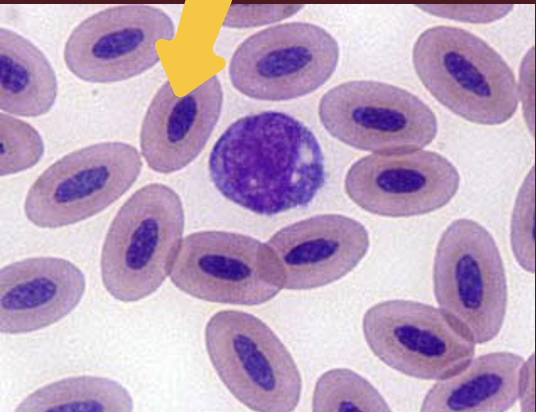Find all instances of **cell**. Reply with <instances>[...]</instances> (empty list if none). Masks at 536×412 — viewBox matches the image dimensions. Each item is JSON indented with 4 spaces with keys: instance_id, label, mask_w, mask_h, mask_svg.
Masks as SVG:
<instances>
[{
    "instance_id": "obj_1",
    "label": "cell",
    "mask_w": 536,
    "mask_h": 412,
    "mask_svg": "<svg viewBox=\"0 0 536 412\" xmlns=\"http://www.w3.org/2000/svg\"><path fill=\"white\" fill-rule=\"evenodd\" d=\"M208 170L227 200L265 216L307 206L326 181L313 132L277 111L246 115L228 126L210 152Z\"/></svg>"
},
{
    "instance_id": "obj_3",
    "label": "cell",
    "mask_w": 536,
    "mask_h": 412,
    "mask_svg": "<svg viewBox=\"0 0 536 412\" xmlns=\"http://www.w3.org/2000/svg\"><path fill=\"white\" fill-rule=\"evenodd\" d=\"M179 195L151 183L134 192L114 216L101 250L107 292L130 303L153 294L170 274L184 232Z\"/></svg>"
},
{
    "instance_id": "obj_8",
    "label": "cell",
    "mask_w": 536,
    "mask_h": 412,
    "mask_svg": "<svg viewBox=\"0 0 536 412\" xmlns=\"http://www.w3.org/2000/svg\"><path fill=\"white\" fill-rule=\"evenodd\" d=\"M323 127L340 142L362 151L399 153L429 145L437 118L419 97L379 81L355 80L320 99Z\"/></svg>"
},
{
    "instance_id": "obj_19",
    "label": "cell",
    "mask_w": 536,
    "mask_h": 412,
    "mask_svg": "<svg viewBox=\"0 0 536 412\" xmlns=\"http://www.w3.org/2000/svg\"><path fill=\"white\" fill-rule=\"evenodd\" d=\"M313 411H390L379 391L358 373L336 368L322 374L314 388Z\"/></svg>"
},
{
    "instance_id": "obj_15",
    "label": "cell",
    "mask_w": 536,
    "mask_h": 412,
    "mask_svg": "<svg viewBox=\"0 0 536 412\" xmlns=\"http://www.w3.org/2000/svg\"><path fill=\"white\" fill-rule=\"evenodd\" d=\"M85 288L83 272L64 258L31 257L2 267L1 333H30L60 321L76 308Z\"/></svg>"
},
{
    "instance_id": "obj_18",
    "label": "cell",
    "mask_w": 536,
    "mask_h": 412,
    "mask_svg": "<svg viewBox=\"0 0 536 412\" xmlns=\"http://www.w3.org/2000/svg\"><path fill=\"white\" fill-rule=\"evenodd\" d=\"M16 411L100 412L131 411L133 399L117 381L81 375L44 385L24 398Z\"/></svg>"
},
{
    "instance_id": "obj_14",
    "label": "cell",
    "mask_w": 536,
    "mask_h": 412,
    "mask_svg": "<svg viewBox=\"0 0 536 412\" xmlns=\"http://www.w3.org/2000/svg\"><path fill=\"white\" fill-rule=\"evenodd\" d=\"M223 91L216 75L183 96L170 81L156 92L140 131L141 153L148 167L170 174L190 164L203 150L220 117Z\"/></svg>"
},
{
    "instance_id": "obj_10",
    "label": "cell",
    "mask_w": 536,
    "mask_h": 412,
    "mask_svg": "<svg viewBox=\"0 0 536 412\" xmlns=\"http://www.w3.org/2000/svg\"><path fill=\"white\" fill-rule=\"evenodd\" d=\"M365 340L390 368L423 380L449 378L472 360L475 343L440 309L393 299L370 307L363 317Z\"/></svg>"
},
{
    "instance_id": "obj_2",
    "label": "cell",
    "mask_w": 536,
    "mask_h": 412,
    "mask_svg": "<svg viewBox=\"0 0 536 412\" xmlns=\"http://www.w3.org/2000/svg\"><path fill=\"white\" fill-rule=\"evenodd\" d=\"M414 69L443 106L473 123L499 125L515 114L519 91L513 70L487 42L454 26H434L417 38Z\"/></svg>"
},
{
    "instance_id": "obj_22",
    "label": "cell",
    "mask_w": 536,
    "mask_h": 412,
    "mask_svg": "<svg viewBox=\"0 0 536 412\" xmlns=\"http://www.w3.org/2000/svg\"><path fill=\"white\" fill-rule=\"evenodd\" d=\"M302 5H234L224 18L223 26L247 28L281 21L291 17Z\"/></svg>"
},
{
    "instance_id": "obj_13",
    "label": "cell",
    "mask_w": 536,
    "mask_h": 412,
    "mask_svg": "<svg viewBox=\"0 0 536 412\" xmlns=\"http://www.w3.org/2000/svg\"><path fill=\"white\" fill-rule=\"evenodd\" d=\"M266 244L278 263L282 287L309 290L351 272L366 255L370 241L359 221L319 214L281 228Z\"/></svg>"
},
{
    "instance_id": "obj_6",
    "label": "cell",
    "mask_w": 536,
    "mask_h": 412,
    "mask_svg": "<svg viewBox=\"0 0 536 412\" xmlns=\"http://www.w3.org/2000/svg\"><path fill=\"white\" fill-rule=\"evenodd\" d=\"M141 170L140 153L125 142H99L72 151L31 185L25 216L35 226L50 229L86 220L124 195Z\"/></svg>"
},
{
    "instance_id": "obj_11",
    "label": "cell",
    "mask_w": 536,
    "mask_h": 412,
    "mask_svg": "<svg viewBox=\"0 0 536 412\" xmlns=\"http://www.w3.org/2000/svg\"><path fill=\"white\" fill-rule=\"evenodd\" d=\"M172 19L149 5H119L83 20L64 47L66 67L91 83H111L135 77L160 60L159 40L174 38Z\"/></svg>"
},
{
    "instance_id": "obj_7",
    "label": "cell",
    "mask_w": 536,
    "mask_h": 412,
    "mask_svg": "<svg viewBox=\"0 0 536 412\" xmlns=\"http://www.w3.org/2000/svg\"><path fill=\"white\" fill-rule=\"evenodd\" d=\"M339 46L324 28L306 22L275 25L249 36L229 63L232 85L263 101L306 96L334 73Z\"/></svg>"
},
{
    "instance_id": "obj_16",
    "label": "cell",
    "mask_w": 536,
    "mask_h": 412,
    "mask_svg": "<svg viewBox=\"0 0 536 412\" xmlns=\"http://www.w3.org/2000/svg\"><path fill=\"white\" fill-rule=\"evenodd\" d=\"M523 358L511 352L480 355L457 374L435 383L422 411L503 412L519 399Z\"/></svg>"
},
{
    "instance_id": "obj_9",
    "label": "cell",
    "mask_w": 536,
    "mask_h": 412,
    "mask_svg": "<svg viewBox=\"0 0 536 412\" xmlns=\"http://www.w3.org/2000/svg\"><path fill=\"white\" fill-rule=\"evenodd\" d=\"M171 282L194 298L253 306L283 288L276 258L267 244L240 233L199 231L180 244Z\"/></svg>"
},
{
    "instance_id": "obj_17",
    "label": "cell",
    "mask_w": 536,
    "mask_h": 412,
    "mask_svg": "<svg viewBox=\"0 0 536 412\" xmlns=\"http://www.w3.org/2000/svg\"><path fill=\"white\" fill-rule=\"evenodd\" d=\"M58 83L42 51L22 35L0 30V108L22 117L46 114L54 105Z\"/></svg>"
},
{
    "instance_id": "obj_5",
    "label": "cell",
    "mask_w": 536,
    "mask_h": 412,
    "mask_svg": "<svg viewBox=\"0 0 536 412\" xmlns=\"http://www.w3.org/2000/svg\"><path fill=\"white\" fill-rule=\"evenodd\" d=\"M205 346L222 383L254 411L288 412L301 396L302 380L288 349L255 315L215 313L205 327Z\"/></svg>"
},
{
    "instance_id": "obj_12",
    "label": "cell",
    "mask_w": 536,
    "mask_h": 412,
    "mask_svg": "<svg viewBox=\"0 0 536 412\" xmlns=\"http://www.w3.org/2000/svg\"><path fill=\"white\" fill-rule=\"evenodd\" d=\"M459 185L456 167L426 150L367 155L351 165L344 181L346 194L361 209L394 218L442 208Z\"/></svg>"
},
{
    "instance_id": "obj_20",
    "label": "cell",
    "mask_w": 536,
    "mask_h": 412,
    "mask_svg": "<svg viewBox=\"0 0 536 412\" xmlns=\"http://www.w3.org/2000/svg\"><path fill=\"white\" fill-rule=\"evenodd\" d=\"M44 154L39 132L29 123L0 114V175L17 174L35 166Z\"/></svg>"
},
{
    "instance_id": "obj_21",
    "label": "cell",
    "mask_w": 536,
    "mask_h": 412,
    "mask_svg": "<svg viewBox=\"0 0 536 412\" xmlns=\"http://www.w3.org/2000/svg\"><path fill=\"white\" fill-rule=\"evenodd\" d=\"M533 182L523 185L517 198L512 223L511 245L516 260L528 272L534 273V204Z\"/></svg>"
},
{
    "instance_id": "obj_4",
    "label": "cell",
    "mask_w": 536,
    "mask_h": 412,
    "mask_svg": "<svg viewBox=\"0 0 536 412\" xmlns=\"http://www.w3.org/2000/svg\"><path fill=\"white\" fill-rule=\"evenodd\" d=\"M433 286L441 311L474 343L499 334L507 278L498 246L481 224L461 218L444 230L434 257Z\"/></svg>"
},
{
    "instance_id": "obj_23",
    "label": "cell",
    "mask_w": 536,
    "mask_h": 412,
    "mask_svg": "<svg viewBox=\"0 0 536 412\" xmlns=\"http://www.w3.org/2000/svg\"><path fill=\"white\" fill-rule=\"evenodd\" d=\"M533 355L524 362L522 368V377L520 384L519 399L521 400L522 410L531 411L534 410V394H533Z\"/></svg>"
}]
</instances>
